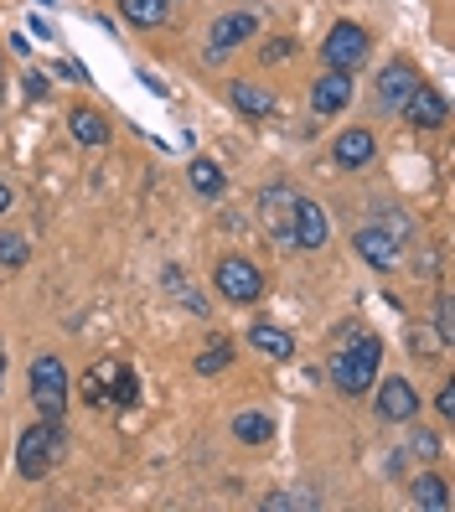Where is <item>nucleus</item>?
Instances as JSON below:
<instances>
[{
	"label": "nucleus",
	"mask_w": 455,
	"mask_h": 512,
	"mask_svg": "<svg viewBox=\"0 0 455 512\" xmlns=\"http://www.w3.org/2000/svg\"><path fill=\"white\" fill-rule=\"evenodd\" d=\"M435 409H440L445 419L455 414V383H445V388H440V399H435Z\"/></svg>",
	"instance_id": "obj_30"
},
{
	"label": "nucleus",
	"mask_w": 455,
	"mask_h": 512,
	"mask_svg": "<svg viewBox=\"0 0 455 512\" xmlns=\"http://www.w3.org/2000/svg\"><path fill=\"white\" fill-rule=\"evenodd\" d=\"M399 114H409V125H419V130H440L445 119H450V109H445V99L435 94L430 83H414V94L399 104Z\"/></svg>",
	"instance_id": "obj_7"
},
{
	"label": "nucleus",
	"mask_w": 455,
	"mask_h": 512,
	"mask_svg": "<svg viewBox=\"0 0 455 512\" xmlns=\"http://www.w3.org/2000/svg\"><path fill=\"white\" fill-rule=\"evenodd\" d=\"M414 83H419V73H414L409 63H393V68H383V73H378V109L399 114V104L414 94Z\"/></svg>",
	"instance_id": "obj_10"
},
{
	"label": "nucleus",
	"mask_w": 455,
	"mask_h": 512,
	"mask_svg": "<svg viewBox=\"0 0 455 512\" xmlns=\"http://www.w3.org/2000/svg\"><path fill=\"white\" fill-rule=\"evenodd\" d=\"M187 176H192V187H197L202 197H218V192H223V166L207 161V156H197V161L187 166Z\"/></svg>",
	"instance_id": "obj_21"
},
{
	"label": "nucleus",
	"mask_w": 455,
	"mask_h": 512,
	"mask_svg": "<svg viewBox=\"0 0 455 512\" xmlns=\"http://www.w3.org/2000/svg\"><path fill=\"white\" fill-rule=\"evenodd\" d=\"M249 342H254V352H264V357H290L295 352V337L285 326H249Z\"/></svg>",
	"instance_id": "obj_17"
},
{
	"label": "nucleus",
	"mask_w": 455,
	"mask_h": 512,
	"mask_svg": "<svg viewBox=\"0 0 455 512\" xmlns=\"http://www.w3.org/2000/svg\"><path fill=\"white\" fill-rule=\"evenodd\" d=\"M357 254L368 259V264H378V269H393V264H399V238H393L383 223L378 228H362L357 233Z\"/></svg>",
	"instance_id": "obj_12"
},
{
	"label": "nucleus",
	"mask_w": 455,
	"mask_h": 512,
	"mask_svg": "<svg viewBox=\"0 0 455 512\" xmlns=\"http://www.w3.org/2000/svg\"><path fill=\"white\" fill-rule=\"evenodd\" d=\"M321 57H326V68H357L368 57V32L357 21H337L321 42Z\"/></svg>",
	"instance_id": "obj_5"
},
{
	"label": "nucleus",
	"mask_w": 455,
	"mask_h": 512,
	"mask_svg": "<svg viewBox=\"0 0 455 512\" xmlns=\"http://www.w3.org/2000/svg\"><path fill=\"white\" fill-rule=\"evenodd\" d=\"M264 223H269V233L280 238V244H295V197L290 192H280V187H269L264 192Z\"/></svg>",
	"instance_id": "obj_14"
},
{
	"label": "nucleus",
	"mask_w": 455,
	"mask_h": 512,
	"mask_svg": "<svg viewBox=\"0 0 455 512\" xmlns=\"http://www.w3.org/2000/svg\"><path fill=\"white\" fill-rule=\"evenodd\" d=\"M331 156H337V166L357 171V166H368V161L378 156V140H373L368 130H342L337 145H331Z\"/></svg>",
	"instance_id": "obj_13"
},
{
	"label": "nucleus",
	"mask_w": 455,
	"mask_h": 512,
	"mask_svg": "<svg viewBox=\"0 0 455 512\" xmlns=\"http://www.w3.org/2000/svg\"><path fill=\"white\" fill-rule=\"evenodd\" d=\"M228 363H233V347H228V342H212V347L197 357V373H207V378H212V373H223Z\"/></svg>",
	"instance_id": "obj_23"
},
{
	"label": "nucleus",
	"mask_w": 455,
	"mask_h": 512,
	"mask_svg": "<svg viewBox=\"0 0 455 512\" xmlns=\"http://www.w3.org/2000/svg\"><path fill=\"white\" fill-rule=\"evenodd\" d=\"M119 11L130 26H161L171 16V0H119Z\"/></svg>",
	"instance_id": "obj_20"
},
{
	"label": "nucleus",
	"mask_w": 455,
	"mask_h": 512,
	"mask_svg": "<svg viewBox=\"0 0 455 512\" xmlns=\"http://www.w3.org/2000/svg\"><path fill=\"white\" fill-rule=\"evenodd\" d=\"M11 202H16V192H11L6 182H0V218H6V213H11Z\"/></svg>",
	"instance_id": "obj_31"
},
{
	"label": "nucleus",
	"mask_w": 455,
	"mask_h": 512,
	"mask_svg": "<svg viewBox=\"0 0 455 512\" xmlns=\"http://www.w3.org/2000/svg\"><path fill=\"white\" fill-rule=\"evenodd\" d=\"M378 414L388 419V425H404V419H414V414H419L414 383H409V378H383V388H378Z\"/></svg>",
	"instance_id": "obj_8"
},
{
	"label": "nucleus",
	"mask_w": 455,
	"mask_h": 512,
	"mask_svg": "<svg viewBox=\"0 0 455 512\" xmlns=\"http://www.w3.org/2000/svg\"><path fill=\"white\" fill-rule=\"evenodd\" d=\"M409 450H414L419 461H435V456H440V435H430V430H419V435L409 440Z\"/></svg>",
	"instance_id": "obj_27"
},
{
	"label": "nucleus",
	"mask_w": 455,
	"mask_h": 512,
	"mask_svg": "<svg viewBox=\"0 0 455 512\" xmlns=\"http://www.w3.org/2000/svg\"><path fill=\"white\" fill-rule=\"evenodd\" d=\"M269 512H285V507H316L311 497H290V492H275V497H264Z\"/></svg>",
	"instance_id": "obj_28"
},
{
	"label": "nucleus",
	"mask_w": 455,
	"mask_h": 512,
	"mask_svg": "<svg viewBox=\"0 0 455 512\" xmlns=\"http://www.w3.org/2000/svg\"><path fill=\"white\" fill-rule=\"evenodd\" d=\"M68 125H73V135H78L83 145H104V140H109V119H104L99 109H73Z\"/></svg>",
	"instance_id": "obj_19"
},
{
	"label": "nucleus",
	"mask_w": 455,
	"mask_h": 512,
	"mask_svg": "<svg viewBox=\"0 0 455 512\" xmlns=\"http://www.w3.org/2000/svg\"><path fill=\"white\" fill-rule=\"evenodd\" d=\"M352 104V78H347V68H331L326 78H316V88H311V109L316 114H342Z\"/></svg>",
	"instance_id": "obj_9"
},
{
	"label": "nucleus",
	"mask_w": 455,
	"mask_h": 512,
	"mask_svg": "<svg viewBox=\"0 0 455 512\" xmlns=\"http://www.w3.org/2000/svg\"><path fill=\"white\" fill-rule=\"evenodd\" d=\"M435 326H440V342L455 337V306H450V290H440V300H435Z\"/></svg>",
	"instance_id": "obj_25"
},
{
	"label": "nucleus",
	"mask_w": 455,
	"mask_h": 512,
	"mask_svg": "<svg viewBox=\"0 0 455 512\" xmlns=\"http://www.w3.org/2000/svg\"><path fill=\"white\" fill-rule=\"evenodd\" d=\"M99 378L109 383V404H119V409H135V404H140V378H135L130 368L99 363Z\"/></svg>",
	"instance_id": "obj_16"
},
{
	"label": "nucleus",
	"mask_w": 455,
	"mask_h": 512,
	"mask_svg": "<svg viewBox=\"0 0 455 512\" xmlns=\"http://www.w3.org/2000/svg\"><path fill=\"white\" fill-rule=\"evenodd\" d=\"M290 47H295L290 37H280V42H269V47H264V63H280V57H290Z\"/></svg>",
	"instance_id": "obj_29"
},
{
	"label": "nucleus",
	"mask_w": 455,
	"mask_h": 512,
	"mask_svg": "<svg viewBox=\"0 0 455 512\" xmlns=\"http://www.w3.org/2000/svg\"><path fill=\"white\" fill-rule=\"evenodd\" d=\"M0 264H6V269L26 264V238L21 233H0Z\"/></svg>",
	"instance_id": "obj_24"
},
{
	"label": "nucleus",
	"mask_w": 455,
	"mask_h": 512,
	"mask_svg": "<svg viewBox=\"0 0 455 512\" xmlns=\"http://www.w3.org/2000/svg\"><path fill=\"white\" fill-rule=\"evenodd\" d=\"M254 32H259V16H254V11H228V16L212 21L207 52H212V57H223V52H233V47H244Z\"/></svg>",
	"instance_id": "obj_6"
},
{
	"label": "nucleus",
	"mask_w": 455,
	"mask_h": 512,
	"mask_svg": "<svg viewBox=\"0 0 455 512\" xmlns=\"http://www.w3.org/2000/svg\"><path fill=\"white\" fill-rule=\"evenodd\" d=\"M32 399H37L42 419L63 425V414H68V373H63L57 357H37L32 363Z\"/></svg>",
	"instance_id": "obj_3"
},
{
	"label": "nucleus",
	"mask_w": 455,
	"mask_h": 512,
	"mask_svg": "<svg viewBox=\"0 0 455 512\" xmlns=\"http://www.w3.org/2000/svg\"><path fill=\"white\" fill-rule=\"evenodd\" d=\"M0 383H6V347H0Z\"/></svg>",
	"instance_id": "obj_32"
},
{
	"label": "nucleus",
	"mask_w": 455,
	"mask_h": 512,
	"mask_svg": "<svg viewBox=\"0 0 455 512\" xmlns=\"http://www.w3.org/2000/svg\"><path fill=\"white\" fill-rule=\"evenodd\" d=\"M83 399L94 404V409H104V404H109V383H104L99 373H88V378H83Z\"/></svg>",
	"instance_id": "obj_26"
},
{
	"label": "nucleus",
	"mask_w": 455,
	"mask_h": 512,
	"mask_svg": "<svg viewBox=\"0 0 455 512\" xmlns=\"http://www.w3.org/2000/svg\"><path fill=\"white\" fill-rule=\"evenodd\" d=\"M212 285H218V290L233 300V306H249V300H259V295H264V275H259V269H254L249 259H238V254L218 264Z\"/></svg>",
	"instance_id": "obj_4"
},
{
	"label": "nucleus",
	"mask_w": 455,
	"mask_h": 512,
	"mask_svg": "<svg viewBox=\"0 0 455 512\" xmlns=\"http://www.w3.org/2000/svg\"><path fill=\"white\" fill-rule=\"evenodd\" d=\"M57 461H63V430H57L52 419H42V425H32L16 440V471L26 481H42Z\"/></svg>",
	"instance_id": "obj_2"
},
{
	"label": "nucleus",
	"mask_w": 455,
	"mask_h": 512,
	"mask_svg": "<svg viewBox=\"0 0 455 512\" xmlns=\"http://www.w3.org/2000/svg\"><path fill=\"white\" fill-rule=\"evenodd\" d=\"M233 435L244 445H264L269 435H275V425H269V414H238L233 419Z\"/></svg>",
	"instance_id": "obj_22"
},
{
	"label": "nucleus",
	"mask_w": 455,
	"mask_h": 512,
	"mask_svg": "<svg viewBox=\"0 0 455 512\" xmlns=\"http://www.w3.org/2000/svg\"><path fill=\"white\" fill-rule=\"evenodd\" d=\"M295 249H321L326 244V213L316 202H306V197H295Z\"/></svg>",
	"instance_id": "obj_11"
},
{
	"label": "nucleus",
	"mask_w": 455,
	"mask_h": 512,
	"mask_svg": "<svg viewBox=\"0 0 455 512\" xmlns=\"http://www.w3.org/2000/svg\"><path fill=\"white\" fill-rule=\"evenodd\" d=\"M378 368H383V342L373 337L368 326L347 321L342 342H337V357H331V383H337L342 394H368Z\"/></svg>",
	"instance_id": "obj_1"
},
{
	"label": "nucleus",
	"mask_w": 455,
	"mask_h": 512,
	"mask_svg": "<svg viewBox=\"0 0 455 512\" xmlns=\"http://www.w3.org/2000/svg\"><path fill=\"white\" fill-rule=\"evenodd\" d=\"M228 99H233L238 114H249V119H269V114H275V94H269V88H259V83H244V78L228 88Z\"/></svg>",
	"instance_id": "obj_15"
},
{
	"label": "nucleus",
	"mask_w": 455,
	"mask_h": 512,
	"mask_svg": "<svg viewBox=\"0 0 455 512\" xmlns=\"http://www.w3.org/2000/svg\"><path fill=\"white\" fill-rule=\"evenodd\" d=\"M409 497H414V507H424V512H450V487L440 476H419L414 487H409Z\"/></svg>",
	"instance_id": "obj_18"
}]
</instances>
